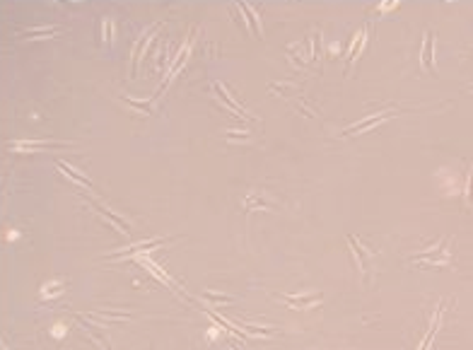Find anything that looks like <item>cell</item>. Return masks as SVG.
Wrapping results in <instances>:
<instances>
[{"mask_svg": "<svg viewBox=\"0 0 473 350\" xmlns=\"http://www.w3.org/2000/svg\"><path fill=\"white\" fill-rule=\"evenodd\" d=\"M348 241H350V246H353V251H355V256H357V263H360V268H362L364 278H369V263H367L369 251H364L362 244H360V241H355L353 237H348Z\"/></svg>", "mask_w": 473, "mask_h": 350, "instance_id": "4", "label": "cell"}, {"mask_svg": "<svg viewBox=\"0 0 473 350\" xmlns=\"http://www.w3.org/2000/svg\"><path fill=\"white\" fill-rule=\"evenodd\" d=\"M77 321H80V324L85 326V331L90 333V336H92V338H94V341H97V343H99V346H102V348L111 350V346H109V338H104V336H99V331H102V329H97V326H90V324H87V321H85L82 316H77Z\"/></svg>", "mask_w": 473, "mask_h": 350, "instance_id": "6", "label": "cell"}, {"mask_svg": "<svg viewBox=\"0 0 473 350\" xmlns=\"http://www.w3.org/2000/svg\"><path fill=\"white\" fill-rule=\"evenodd\" d=\"M396 5H399V2H391V0H386L384 5H379V10H389V7H396Z\"/></svg>", "mask_w": 473, "mask_h": 350, "instance_id": "10", "label": "cell"}, {"mask_svg": "<svg viewBox=\"0 0 473 350\" xmlns=\"http://www.w3.org/2000/svg\"><path fill=\"white\" fill-rule=\"evenodd\" d=\"M254 208H263V210H268V208H273L271 203H266L263 198L261 201H256L254 196H246V210H254Z\"/></svg>", "mask_w": 473, "mask_h": 350, "instance_id": "8", "label": "cell"}, {"mask_svg": "<svg viewBox=\"0 0 473 350\" xmlns=\"http://www.w3.org/2000/svg\"><path fill=\"white\" fill-rule=\"evenodd\" d=\"M449 249H430V251H425V254H415V256L411 258V261H415V263H420L422 268H432V266H447L449 263Z\"/></svg>", "mask_w": 473, "mask_h": 350, "instance_id": "1", "label": "cell"}, {"mask_svg": "<svg viewBox=\"0 0 473 350\" xmlns=\"http://www.w3.org/2000/svg\"><path fill=\"white\" fill-rule=\"evenodd\" d=\"M283 299H285V302L290 304L292 309H309V307H314V304H319V302H321V295H309V297L285 295Z\"/></svg>", "mask_w": 473, "mask_h": 350, "instance_id": "2", "label": "cell"}, {"mask_svg": "<svg viewBox=\"0 0 473 350\" xmlns=\"http://www.w3.org/2000/svg\"><path fill=\"white\" fill-rule=\"evenodd\" d=\"M439 321H442V304L437 307L435 321H432V326L427 329V333H425V338H422V343H420L418 350H430V346H432V338H435V333H437V326H439Z\"/></svg>", "mask_w": 473, "mask_h": 350, "instance_id": "5", "label": "cell"}, {"mask_svg": "<svg viewBox=\"0 0 473 350\" xmlns=\"http://www.w3.org/2000/svg\"><path fill=\"white\" fill-rule=\"evenodd\" d=\"M420 58H422V65L427 68V70H435V58H432V32H425V41H422V54H420Z\"/></svg>", "mask_w": 473, "mask_h": 350, "instance_id": "3", "label": "cell"}, {"mask_svg": "<svg viewBox=\"0 0 473 350\" xmlns=\"http://www.w3.org/2000/svg\"><path fill=\"white\" fill-rule=\"evenodd\" d=\"M63 280H56V283H46L44 288H41V292H44V297H56L60 295V290H63Z\"/></svg>", "mask_w": 473, "mask_h": 350, "instance_id": "7", "label": "cell"}, {"mask_svg": "<svg viewBox=\"0 0 473 350\" xmlns=\"http://www.w3.org/2000/svg\"><path fill=\"white\" fill-rule=\"evenodd\" d=\"M104 41H111V29H114V22L111 19H104Z\"/></svg>", "mask_w": 473, "mask_h": 350, "instance_id": "9", "label": "cell"}]
</instances>
